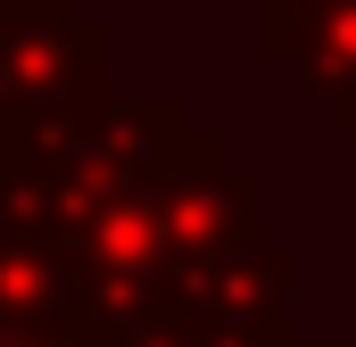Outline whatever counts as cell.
Masks as SVG:
<instances>
[{
	"label": "cell",
	"instance_id": "1",
	"mask_svg": "<svg viewBox=\"0 0 356 347\" xmlns=\"http://www.w3.org/2000/svg\"><path fill=\"white\" fill-rule=\"evenodd\" d=\"M191 141H199V124L182 116V99H116L108 124H91V133L17 141V158L0 174V232L75 257L124 198H149L182 166Z\"/></svg>",
	"mask_w": 356,
	"mask_h": 347
},
{
	"label": "cell",
	"instance_id": "2",
	"mask_svg": "<svg viewBox=\"0 0 356 347\" xmlns=\"http://www.w3.org/2000/svg\"><path fill=\"white\" fill-rule=\"evenodd\" d=\"M108 25L75 0H0V133L67 141L108 124Z\"/></svg>",
	"mask_w": 356,
	"mask_h": 347
},
{
	"label": "cell",
	"instance_id": "3",
	"mask_svg": "<svg viewBox=\"0 0 356 347\" xmlns=\"http://www.w3.org/2000/svg\"><path fill=\"white\" fill-rule=\"evenodd\" d=\"M290 281H298V257L282 240H249V248L216 257L207 273L175 281V314L191 347H298L290 339Z\"/></svg>",
	"mask_w": 356,
	"mask_h": 347
},
{
	"label": "cell",
	"instance_id": "4",
	"mask_svg": "<svg viewBox=\"0 0 356 347\" xmlns=\"http://www.w3.org/2000/svg\"><path fill=\"white\" fill-rule=\"evenodd\" d=\"M158 232H166V273L175 281L249 248L257 240V174L232 166L216 133H199L182 149V166L166 174V190H158Z\"/></svg>",
	"mask_w": 356,
	"mask_h": 347
},
{
	"label": "cell",
	"instance_id": "5",
	"mask_svg": "<svg viewBox=\"0 0 356 347\" xmlns=\"http://www.w3.org/2000/svg\"><path fill=\"white\" fill-rule=\"evenodd\" d=\"M257 58L298 67L340 133H356V0H257Z\"/></svg>",
	"mask_w": 356,
	"mask_h": 347
},
{
	"label": "cell",
	"instance_id": "6",
	"mask_svg": "<svg viewBox=\"0 0 356 347\" xmlns=\"http://www.w3.org/2000/svg\"><path fill=\"white\" fill-rule=\"evenodd\" d=\"M91 323V289L75 257L0 232V331L8 339H75Z\"/></svg>",
	"mask_w": 356,
	"mask_h": 347
},
{
	"label": "cell",
	"instance_id": "7",
	"mask_svg": "<svg viewBox=\"0 0 356 347\" xmlns=\"http://www.w3.org/2000/svg\"><path fill=\"white\" fill-rule=\"evenodd\" d=\"M0 347H83V331H75V339H8V331H0Z\"/></svg>",
	"mask_w": 356,
	"mask_h": 347
},
{
	"label": "cell",
	"instance_id": "8",
	"mask_svg": "<svg viewBox=\"0 0 356 347\" xmlns=\"http://www.w3.org/2000/svg\"><path fill=\"white\" fill-rule=\"evenodd\" d=\"M8 158H17V141H8V133H0V174H8Z\"/></svg>",
	"mask_w": 356,
	"mask_h": 347
}]
</instances>
